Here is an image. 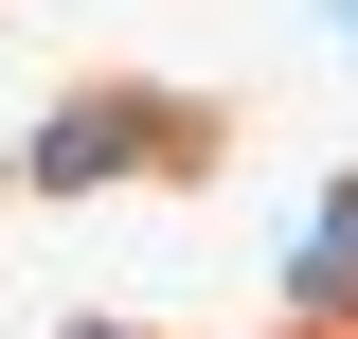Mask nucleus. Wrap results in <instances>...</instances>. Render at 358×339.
I'll list each match as a JSON object with an SVG mask.
<instances>
[{
    "label": "nucleus",
    "mask_w": 358,
    "mask_h": 339,
    "mask_svg": "<svg viewBox=\"0 0 358 339\" xmlns=\"http://www.w3.org/2000/svg\"><path fill=\"white\" fill-rule=\"evenodd\" d=\"M162 161H197V107H162V89H90V107H54L18 143L36 197H108V179H162Z\"/></svg>",
    "instance_id": "1"
},
{
    "label": "nucleus",
    "mask_w": 358,
    "mask_h": 339,
    "mask_svg": "<svg viewBox=\"0 0 358 339\" xmlns=\"http://www.w3.org/2000/svg\"><path fill=\"white\" fill-rule=\"evenodd\" d=\"M287 303H305V322H358V179L287 232Z\"/></svg>",
    "instance_id": "2"
},
{
    "label": "nucleus",
    "mask_w": 358,
    "mask_h": 339,
    "mask_svg": "<svg viewBox=\"0 0 358 339\" xmlns=\"http://www.w3.org/2000/svg\"><path fill=\"white\" fill-rule=\"evenodd\" d=\"M341 36H358V0H341Z\"/></svg>",
    "instance_id": "3"
}]
</instances>
